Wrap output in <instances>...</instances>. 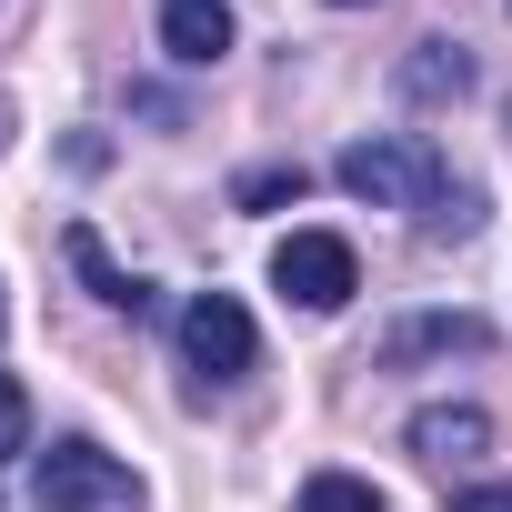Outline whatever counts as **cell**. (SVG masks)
I'll return each instance as SVG.
<instances>
[{
	"instance_id": "cell-4",
	"label": "cell",
	"mask_w": 512,
	"mask_h": 512,
	"mask_svg": "<svg viewBox=\"0 0 512 512\" xmlns=\"http://www.w3.org/2000/svg\"><path fill=\"white\" fill-rule=\"evenodd\" d=\"M251 352H262V342H251V312H241L231 292H191V302H181V362H191L201 382H241Z\"/></svg>"
},
{
	"instance_id": "cell-11",
	"label": "cell",
	"mask_w": 512,
	"mask_h": 512,
	"mask_svg": "<svg viewBox=\"0 0 512 512\" xmlns=\"http://www.w3.org/2000/svg\"><path fill=\"white\" fill-rule=\"evenodd\" d=\"M302 181H312L302 161H272V171H251V181H241V211H282V201H302Z\"/></svg>"
},
{
	"instance_id": "cell-6",
	"label": "cell",
	"mask_w": 512,
	"mask_h": 512,
	"mask_svg": "<svg viewBox=\"0 0 512 512\" xmlns=\"http://www.w3.org/2000/svg\"><path fill=\"white\" fill-rule=\"evenodd\" d=\"M482 442H492V412L482 402H422L412 412V452L422 462H472Z\"/></svg>"
},
{
	"instance_id": "cell-13",
	"label": "cell",
	"mask_w": 512,
	"mask_h": 512,
	"mask_svg": "<svg viewBox=\"0 0 512 512\" xmlns=\"http://www.w3.org/2000/svg\"><path fill=\"white\" fill-rule=\"evenodd\" d=\"M452 512H512V482H472V492H462Z\"/></svg>"
},
{
	"instance_id": "cell-2",
	"label": "cell",
	"mask_w": 512,
	"mask_h": 512,
	"mask_svg": "<svg viewBox=\"0 0 512 512\" xmlns=\"http://www.w3.org/2000/svg\"><path fill=\"white\" fill-rule=\"evenodd\" d=\"M131 502H141V482L101 442H51L31 472V512H131Z\"/></svg>"
},
{
	"instance_id": "cell-3",
	"label": "cell",
	"mask_w": 512,
	"mask_h": 512,
	"mask_svg": "<svg viewBox=\"0 0 512 512\" xmlns=\"http://www.w3.org/2000/svg\"><path fill=\"white\" fill-rule=\"evenodd\" d=\"M272 292H282V302H302V312H342V302L362 292L352 241H342V231H292V241L272 251Z\"/></svg>"
},
{
	"instance_id": "cell-1",
	"label": "cell",
	"mask_w": 512,
	"mask_h": 512,
	"mask_svg": "<svg viewBox=\"0 0 512 512\" xmlns=\"http://www.w3.org/2000/svg\"><path fill=\"white\" fill-rule=\"evenodd\" d=\"M332 181H342L352 201H372V211H422L432 231H462V221H472L462 191H452V171H442V151H432L422 131H372V141H352V151L332 161Z\"/></svg>"
},
{
	"instance_id": "cell-5",
	"label": "cell",
	"mask_w": 512,
	"mask_h": 512,
	"mask_svg": "<svg viewBox=\"0 0 512 512\" xmlns=\"http://www.w3.org/2000/svg\"><path fill=\"white\" fill-rule=\"evenodd\" d=\"M161 51L181 71H211L231 51V0H161Z\"/></svg>"
},
{
	"instance_id": "cell-8",
	"label": "cell",
	"mask_w": 512,
	"mask_h": 512,
	"mask_svg": "<svg viewBox=\"0 0 512 512\" xmlns=\"http://www.w3.org/2000/svg\"><path fill=\"white\" fill-rule=\"evenodd\" d=\"M71 272L91 282V302H111V312H151V292L111 262V251H101V231H91V221H71Z\"/></svg>"
},
{
	"instance_id": "cell-14",
	"label": "cell",
	"mask_w": 512,
	"mask_h": 512,
	"mask_svg": "<svg viewBox=\"0 0 512 512\" xmlns=\"http://www.w3.org/2000/svg\"><path fill=\"white\" fill-rule=\"evenodd\" d=\"M0 332H11V302H0Z\"/></svg>"
},
{
	"instance_id": "cell-12",
	"label": "cell",
	"mask_w": 512,
	"mask_h": 512,
	"mask_svg": "<svg viewBox=\"0 0 512 512\" xmlns=\"http://www.w3.org/2000/svg\"><path fill=\"white\" fill-rule=\"evenodd\" d=\"M21 442H31V392H21L11 372H0V462H11Z\"/></svg>"
},
{
	"instance_id": "cell-7",
	"label": "cell",
	"mask_w": 512,
	"mask_h": 512,
	"mask_svg": "<svg viewBox=\"0 0 512 512\" xmlns=\"http://www.w3.org/2000/svg\"><path fill=\"white\" fill-rule=\"evenodd\" d=\"M462 91H472V51H462V41H412L402 101H462Z\"/></svg>"
},
{
	"instance_id": "cell-9",
	"label": "cell",
	"mask_w": 512,
	"mask_h": 512,
	"mask_svg": "<svg viewBox=\"0 0 512 512\" xmlns=\"http://www.w3.org/2000/svg\"><path fill=\"white\" fill-rule=\"evenodd\" d=\"M492 342V322H472V312H432V322H402L392 342H382V362H422V352H482Z\"/></svg>"
},
{
	"instance_id": "cell-15",
	"label": "cell",
	"mask_w": 512,
	"mask_h": 512,
	"mask_svg": "<svg viewBox=\"0 0 512 512\" xmlns=\"http://www.w3.org/2000/svg\"><path fill=\"white\" fill-rule=\"evenodd\" d=\"M332 11H362V0H332Z\"/></svg>"
},
{
	"instance_id": "cell-16",
	"label": "cell",
	"mask_w": 512,
	"mask_h": 512,
	"mask_svg": "<svg viewBox=\"0 0 512 512\" xmlns=\"http://www.w3.org/2000/svg\"><path fill=\"white\" fill-rule=\"evenodd\" d=\"M502 11H512V0H502Z\"/></svg>"
},
{
	"instance_id": "cell-10",
	"label": "cell",
	"mask_w": 512,
	"mask_h": 512,
	"mask_svg": "<svg viewBox=\"0 0 512 512\" xmlns=\"http://www.w3.org/2000/svg\"><path fill=\"white\" fill-rule=\"evenodd\" d=\"M292 512H382V492H372V482H362V472H312V482H302V502H292Z\"/></svg>"
}]
</instances>
